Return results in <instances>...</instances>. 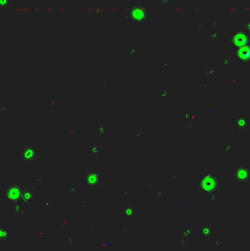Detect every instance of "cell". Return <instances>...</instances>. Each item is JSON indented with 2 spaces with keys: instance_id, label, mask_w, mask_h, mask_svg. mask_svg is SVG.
I'll return each mask as SVG.
<instances>
[{
  "instance_id": "obj_1",
  "label": "cell",
  "mask_w": 250,
  "mask_h": 251,
  "mask_svg": "<svg viewBox=\"0 0 250 251\" xmlns=\"http://www.w3.org/2000/svg\"><path fill=\"white\" fill-rule=\"evenodd\" d=\"M23 160L26 163H31L35 160L36 149L31 146H27L24 148L21 153Z\"/></svg>"
},
{
  "instance_id": "obj_2",
  "label": "cell",
  "mask_w": 250,
  "mask_h": 251,
  "mask_svg": "<svg viewBox=\"0 0 250 251\" xmlns=\"http://www.w3.org/2000/svg\"><path fill=\"white\" fill-rule=\"evenodd\" d=\"M85 180L90 185H96L98 184L100 180L99 174L96 171H89L86 173Z\"/></svg>"
}]
</instances>
